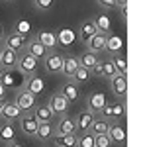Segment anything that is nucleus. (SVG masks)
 Here are the masks:
<instances>
[{"label": "nucleus", "instance_id": "nucleus-39", "mask_svg": "<svg viewBox=\"0 0 143 147\" xmlns=\"http://www.w3.org/2000/svg\"><path fill=\"white\" fill-rule=\"evenodd\" d=\"M127 4V0H116V6H125Z\"/></svg>", "mask_w": 143, "mask_h": 147}, {"label": "nucleus", "instance_id": "nucleus-44", "mask_svg": "<svg viewBox=\"0 0 143 147\" xmlns=\"http://www.w3.org/2000/svg\"><path fill=\"white\" fill-rule=\"evenodd\" d=\"M0 53H2V47H0Z\"/></svg>", "mask_w": 143, "mask_h": 147}, {"label": "nucleus", "instance_id": "nucleus-16", "mask_svg": "<svg viewBox=\"0 0 143 147\" xmlns=\"http://www.w3.org/2000/svg\"><path fill=\"white\" fill-rule=\"evenodd\" d=\"M53 116H55V112H53L49 106H37V108H35V114H33V118H35L39 124H49V122L53 120Z\"/></svg>", "mask_w": 143, "mask_h": 147}, {"label": "nucleus", "instance_id": "nucleus-27", "mask_svg": "<svg viewBox=\"0 0 143 147\" xmlns=\"http://www.w3.org/2000/svg\"><path fill=\"white\" fill-rule=\"evenodd\" d=\"M112 63H114V67L116 71L120 73V75H127V59L121 55H114L112 57Z\"/></svg>", "mask_w": 143, "mask_h": 147}, {"label": "nucleus", "instance_id": "nucleus-1", "mask_svg": "<svg viewBox=\"0 0 143 147\" xmlns=\"http://www.w3.org/2000/svg\"><path fill=\"white\" fill-rule=\"evenodd\" d=\"M6 47L8 49H12V51H24L26 47H28V37L24 34H18V32H14V34H10L8 37H6Z\"/></svg>", "mask_w": 143, "mask_h": 147}, {"label": "nucleus", "instance_id": "nucleus-12", "mask_svg": "<svg viewBox=\"0 0 143 147\" xmlns=\"http://www.w3.org/2000/svg\"><path fill=\"white\" fill-rule=\"evenodd\" d=\"M43 59H45V69H47L49 73H59V71H61L63 57L59 55V53H47Z\"/></svg>", "mask_w": 143, "mask_h": 147}, {"label": "nucleus", "instance_id": "nucleus-21", "mask_svg": "<svg viewBox=\"0 0 143 147\" xmlns=\"http://www.w3.org/2000/svg\"><path fill=\"white\" fill-rule=\"evenodd\" d=\"M37 41L45 45L47 49H53L57 45V37L55 34H51V32H37Z\"/></svg>", "mask_w": 143, "mask_h": 147}, {"label": "nucleus", "instance_id": "nucleus-35", "mask_svg": "<svg viewBox=\"0 0 143 147\" xmlns=\"http://www.w3.org/2000/svg\"><path fill=\"white\" fill-rule=\"evenodd\" d=\"M33 4H35V8H39V10H49V8H53L55 0H33Z\"/></svg>", "mask_w": 143, "mask_h": 147}, {"label": "nucleus", "instance_id": "nucleus-18", "mask_svg": "<svg viewBox=\"0 0 143 147\" xmlns=\"http://www.w3.org/2000/svg\"><path fill=\"white\" fill-rule=\"evenodd\" d=\"M106 136L110 137V141L114 143H121V141H125V131H123V127L118 124H114L108 127V131H106Z\"/></svg>", "mask_w": 143, "mask_h": 147}, {"label": "nucleus", "instance_id": "nucleus-22", "mask_svg": "<svg viewBox=\"0 0 143 147\" xmlns=\"http://www.w3.org/2000/svg\"><path fill=\"white\" fill-rule=\"evenodd\" d=\"M98 63V59H96V53H92V51H86V53H82L80 59H78V65L80 67L88 69V71H92V67Z\"/></svg>", "mask_w": 143, "mask_h": 147}, {"label": "nucleus", "instance_id": "nucleus-24", "mask_svg": "<svg viewBox=\"0 0 143 147\" xmlns=\"http://www.w3.org/2000/svg\"><path fill=\"white\" fill-rule=\"evenodd\" d=\"M94 34H96L94 22H84L82 26H80V41H82V43H86V41H88V39H90Z\"/></svg>", "mask_w": 143, "mask_h": 147}, {"label": "nucleus", "instance_id": "nucleus-42", "mask_svg": "<svg viewBox=\"0 0 143 147\" xmlns=\"http://www.w3.org/2000/svg\"><path fill=\"white\" fill-rule=\"evenodd\" d=\"M2 32H4V30H2V24H0V39H2Z\"/></svg>", "mask_w": 143, "mask_h": 147}, {"label": "nucleus", "instance_id": "nucleus-6", "mask_svg": "<svg viewBox=\"0 0 143 147\" xmlns=\"http://www.w3.org/2000/svg\"><path fill=\"white\" fill-rule=\"evenodd\" d=\"M106 37H108L106 34L96 32V34H94V35H92V37L86 41L88 49H90L92 53H100V51H104V49H106Z\"/></svg>", "mask_w": 143, "mask_h": 147}, {"label": "nucleus", "instance_id": "nucleus-25", "mask_svg": "<svg viewBox=\"0 0 143 147\" xmlns=\"http://www.w3.org/2000/svg\"><path fill=\"white\" fill-rule=\"evenodd\" d=\"M57 147H77V136L69 134V136H57L55 137Z\"/></svg>", "mask_w": 143, "mask_h": 147}, {"label": "nucleus", "instance_id": "nucleus-17", "mask_svg": "<svg viewBox=\"0 0 143 147\" xmlns=\"http://www.w3.org/2000/svg\"><path fill=\"white\" fill-rule=\"evenodd\" d=\"M26 49H28V53H30V55H33L35 59H43V57L49 53V49H47L45 45H41L37 39H35V41H32V43H28V47H26Z\"/></svg>", "mask_w": 143, "mask_h": 147}, {"label": "nucleus", "instance_id": "nucleus-23", "mask_svg": "<svg viewBox=\"0 0 143 147\" xmlns=\"http://www.w3.org/2000/svg\"><path fill=\"white\" fill-rule=\"evenodd\" d=\"M61 94H63V96H65L69 102L77 100V96H78V86L75 84V82H65V86L61 88Z\"/></svg>", "mask_w": 143, "mask_h": 147}, {"label": "nucleus", "instance_id": "nucleus-26", "mask_svg": "<svg viewBox=\"0 0 143 147\" xmlns=\"http://www.w3.org/2000/svg\"><path fill=\"white\" fill-rule=\"evenodd\" d=\"M108 127H110V124H108L106 120H96V118H94V122L90 125V134H92V136H102V134L108 131Z\"/></svg>", "mask_w": 143, "mask_h": 147}, {"label": "nucleus", "instance_id": "nucleus-38", "mask_svg": "<svg viewBox=\"0 0 143 147\" xmlns=\"http://www.w3.org/2000/svg\"><path fill=\"white\" fill-rule=\"evenodd\" d=\"M4 94H6V86H4V84L0 82V100L4 98Z\"/></svg>", "mask_w": 143, "mask_h": 147}, {"label": "nucleus", "instance_id": "nucleus-40", "mask_svg": "<svg viewBox=\"0 0 143 147\" xmlns=\"http://www.w3.org/2000/svg\"><path fill=\"white\" fill-rule=\"evenodd\" d=\"M8 147H24V145H20V143H14V141H12V143H8Z\"/></svg>", "mask_w": 143, "mask_h": 147}, {"label": "nucleus", "instance_id": "nucleus-43", "mask_svg": "<svg viewBox=\"0 0 143 147\" xmlns=\"http://www.w3.org/2000/svg\"><path fill=\"white\" fill-rule=\"evenodd\" d=\"M0 108H2V100H0Z\"/></svg>", "mask_w": 143, "mask_h": 147}, {"label": "nucleus", "instance_id": "nucleus-4", "mask_svg": "<svg viewBox=\"0 0 143 147\" xmlns=\"http://www.w3.org/2000/svg\"><path fill=\"white\" fill-rule=\"evenodd\" d=\"M100 114L104 118H108V120H120V118H123L125 110H123V104L121 102H116V104H106L100 110Z\"/></svg>", "mask_w": 143, "mask_h": 147}, {"label": "nucleus", "instance_id": "nucleus-33", "mask_svg": "<svg viewBox=\"0 0 143 147\" xmlns=\"http://www.w3.org/2000/svg\"><path fill=\"white\" fill-rule=\"evenodd\" d=\"M121 47V39L120 37H106V49H110L114 53H118Z\"/></svg>", "mask_w": 143, "mask_h": 147}, {"label": "nucleus", "instance_id": "nucleus-34", "mask_svg": "<svg viewBox=\"0 0 143 147\" xmlns=\"http://www.w3.org/2000/svg\"><path fill=\"white\" fill-rule=\"evenodd\" d=\"M110 137L106 136V134H102V136H94V147H110Z\"/></svg>", "mask_w": 143, "mask_h": 147}, {"label": "nucleus", "instance_id": "nucleus-30", "mask_svg": "<svg viewBox=\"0 0 143 147\" xmlns=\"http://www.w3.org/2000/svg\"><path fill=\"white\" fill-rule=\"evenodd\" d=\"M51 136H53V127H51L49 124H39L37 125L35 137H39V139H49Z\"/></svg>", "mask_w": 143, "mask_h": 147}, {"label": "nucleus", "instance_id": "nucleus-11", "mask_svg": "<svg viewBox=\"0 0 143 147\" xmlns=\"http://www.w3.org/2000/svg\"><path fill=\"white\" fill-rule=\"evenodd\" d=\"M77 131V124H75V120L73 118H61L59 120V125H57V136H69V134H75Z\"/></svg>", "mask_w": 143, "mask_h": 147}, {"label": "nucleus", "instance_id": "nucleus-9", "mask_svg": "<svg viewBox=\"0 0 143 147\" xmlns=\"http://www.w3.org/2000/svg\"><path fill=\"white\" fill-rule=\"evenodd\" d=\"M104 106H106V94H102V92H92V94L88 96V110L92 114H98Z\"/></svg>", "mask_w": 143, "mask_h": 147}, {"label": "nucleus", "instance_id": "nucleus-13", "mask_svg": "<svg viewBox=\"0 0 143 147\" xmlns=\"http://www.w3.org/2000/svg\"><path fill=\"white\" fill-rule=\"evenodd\" d=\"M77 69H78V59L69 55V57H63V63H61V71L59 73H63L65 77H73Z\"/></svg>", "mask_w": 143, "mask_h": 147}, {"label": "nucleus", "instance_id": "nucleus-2", "mask_svg": "<svg viewBox=\"0 0 143 147\" xmlns=\"http://www.w3.org/2000/svg\"><path fill=\"white\" fill-rule=\"evenodd\" d=\"M37 125H39V122L33 118L32 114H22L20 116V129H22L26 136L33 137L35 131H37Z\"/></svg>", "mask_w": 143, "mask_h": 147}, {"label": "nucleus", "instance_id": "nucleus-41", "mask_svg": "<svg viewBox=\"0 0 143 147\" xmlns=\"http://www.w3.org/2000/svg\"><path fill=\"white\" fill-rule=\"evenodd\" d=\"M2 75H4V69L0 67V80H2Z\"/></svg>", "mask_w": 143, "mask_h": 147}, {"label": "nucleus", "instance_id": "nucleus-3", "mask_svg": "<svg viewBox=\"0 0 143 147\" xmlns=\"http://www.w3.org/2000/svg\"><path fill=\"white\" fill-rule=\"evenodd\" d=\"M18 65H20V69H22V73H28V75H35V71H37V59L33 55H30L28 51L26 53H22V57L18 59Z\"/></svg>", "mask_w": 143, "mask_h": 147}, {"label": "nucleus", "instance_id": "nucleus-20", "mask_svg": "<svg viewBox=\"0 0 143 147\" xmlns=\"http://www.w3.org/2000/svg\"><path fill=\"white\" fill-rule=\"evenodd\" d=\"M0 139H2L4 143H12V141L16 139V129H14V125L8 124V122L0 125Z\"/></svg>", "mask_w": 143, "mask_h": 147}, {"label": "nucleus", "instance_id": "nucleus-28", "mask_svg": "<svg viewBox=\"0 0 143 147\" xmlns=\"http://www.w3.org/2000/svg\"><path fill=\"white\" fill-rule=\"evenodd\" d=\"M94 28H96V32H102V34L110 32V20H108V16H96Z\"/></svg>", "mask_w": 143, "mask_h": 147}, {"label": "nucleus", "instance_id": "nucleus-15", "mask_svg": "<svg viewBox=\"0 0 143 147\" xmlns=\"http://www.w3.org/2000/svg\"><path fill=\"white\" fill-rule=\"evenodd\" d=\"M49 108L55 114H63L67 108H69V100H67L63 94H55V96H51V100H49Z\"/></svg>", "mask_w": 143, "mask_h": 147}, {"label": "nucleus", "instance_id": "nucleus-32", "mask_svg": "<svg viewBox=\"0 0 143 147\" xmlns=\"http://www.w3.org/2000/svg\"><path fill=\"white\" fill-rule=\"evenodd\" d=\"M100 65H102V77H106V79H112V77H114V75L118 73L112 61H106V63H100Z\"/></svg>", "mask_w": 143, "mask_h": 147}, {"label": "nucleus", "instance_id": "nucleus-7", "mask_svg": "<svg viewBox=\"0 0 143 147\" xmlns=\"http://www.w3.org/2000/svg\"><path fill=\"white\" fill-rule=\"evenodd\" d=\"M0 116L4 118V120H18L20 116H22V110L14 104V102H2V108H0Z\"/></svg>", "mask_w": 143, "mask_h": 147}, {"label": "nucleus", "instance_id": "nucleus-5", "mask_svg": "<svg viewBox=\"0 0 143 147\" xmlns=\"http://www.w3.org/2000/svg\"><path fill=\"white\" fill-rule=\"evenodd\" d=\"M0 65H2V69H6V71H12V69L18 65V53L8 49V47H4L2 53H0Z\"/></svg>", "mask_w": 143, "mask_h": 147}, {"label": "nucleus", "instance_id": "nucleus-29", "mask_svg": "<svg viewBox=\"0 0 143 147\" xmlns=\"http://www.w3.org/2000/svg\"><path fill=\"white\" fill-rule=\"evenodd\" d=\"M77 147H94V136L90 131H84L77 137Z\"/></svg>", "mask_w": 143, "mask_h": 147}, {"label": "nucleus", "instance_id": "nucleus-19", "mask_svg": "<svg viewBox=\"0 0 143 147\" xmlns=\"http://www.w3.org/2000/svg\"><path fill=\"white\" fill-rule=\"evenodd\" d=\"M45 88L43 80L39 79V77H33V79H30L28 82H26V90L30 92V94H33V96H37V94H41Z\"/></svg>", "mask_w": 143, "mask_h": 147}, {"label": "nucleus", "instance_id": "nucleus-36", "mask_svg": "<svg viewBox=\"0 0 143 147\" xmlns=\"http://www.w3.org/2000/svg\"><path fill=\"white\" fill-rule=\"evenodd\" d=\"M98 4L104 8V10H110V8L116 6V0H98Z\"/></svg>", "mask_w": 143, "mask_h": 147}, {"label": "nucleus", "instance_id": "nucleus-14", "mask_svg": "<svg viewBox=\"0 0 143 147\" xmlns=\"http://www.w3.org/2000/svg\"><path fill=\"white\" fill-rule=\"evenodd\" d=\"M92 122H94V114L88 110V112H82L80 116H78L75 124H77V129H78V131H82V134H84V131H90Z\"/></svg>", "mask_w": 143, "mask_h": 147}, {"label": "nucleus", "instance_id": "nucleus-31", "mask_svg": "<svg viewBox=\"0 0 143 147\" xmlns=\"http://www.w3.org/2000/svg\"><path fill=\"white\" fill-rule=\"evenodd\" d=\"M71 79H75V80H77V82H80V84H84V82H86V80L90 79V71L78 65V69H77V71H75V75H73Z\"/></svg>", "mask_w": 143, "mask_h": 147}, {"label": "nucleus", "instance_id": "nucleus-10", "mask_svg": "<svg viewBox=\"0 0 143 147\" xmlns=\"http://www.w3.org/2000/svg\"><path fill=\"white\" fill-rule=\"evenodd\" d=\"M22 112H26V110H32L33 108V104H35V96L33 94H30L28 90H24L18 94V98H16V102H14Z\"/></svg>", "mask_w": 143, "mask_h": 147}, {"label": "nucleus", "instance_id": "nucleus-8", "mask_svg": "<svg viewBox=\"0 0 143 147\" xmlns=\"http://www.w3.org/2000/svg\"><path fill=\"white\" fill-rule=\"evenodd\" d=\"M110 82H112V92H114L116 96H123V94L127 92V79H125V75L116 73L110 79Z\"/></svg>", "mask_w": 143, "mask_h": 147}, {"label": "nucleus", "instance_id": "nucleus-37", "mask_svg": "<svg viewBox=\"0 0 143 147\" xmlns=\"http://www.w3.org/2000/svg\"><path fill=\"white\" fill-rule=\"evenodd\" d=\"M92 73H94L96 77H102V65H100V61L94 65V67H92Z\"/></svg>", "mask_w": 143, "mask_h": 147}]
</instances>
